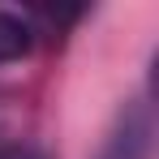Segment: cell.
I'll return each instance as SVG.
<instances>
[{
    "label": "cell",
    "instance_id": "obj_2",
    "mask_svg": "<svg viewBox=\"0 0 159 159\" xmlns=\"http://www.w3.org/2000/svg\"><path fill=\"white\" fill-rule=\"evenodd\" d=\"M0 159H43L34 146H0Z\"/></svg>",
    "mask_w": 159,
    "mask_h": 159
},
{
    "label": "cell",
    "instance_id": "obj_1",
    "mask_svg": "<svg viewBox=\"0 0 159 159\" xmlns=\"http://www.w3.org/2000/svg\"><path fill=\"white\" fill-rule=\"evenodd\" d=\"M34 26L30 17L13 13V9H0V65H17L34 52Z\"/></svg>",
    "mask_w": 159,
    "mask_h": 159
}]
</instances>
